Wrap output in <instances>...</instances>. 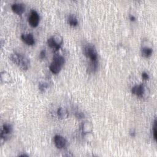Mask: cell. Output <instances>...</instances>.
Returning <instances> with one entry per match:
<instances>
[{
  "instance_id": "obj_1",
  "label": "cell",
  "mask_w": 157,
  "mask_h": 157,
  "mask_svg": "<svg viewBox=\"0 0 157 157\" xmlns=\"http://www.w3.org/2000/svg\"><path fill=\"white\" fill-rule=\"evenodd\" d=\"M10 59L14 64L17 65L23 71H27L29 68L30 64V60L27 56L22 54L15 52L11 55Z\"/></svg>"
},
{
  "instance_id": "obj_2",
  "label": "cell",
  "mask_w": 157,
  "mask_h": 157,
  "mask_svg": "<svg viewBox=\"0 0 157 157\" xmlns=\"http://www.w3.org/2000/svg\"><path fill=\"white\" fill-rule=\"evenodd\" d=\"M84 53L86 57L90 59L91 63H98V52L95 46L92 44H87L84 47Z\"/></svg>"
},
{
  "instance_id": "obj_3",
  "label": "cell",
  "mask_w": 157,
  "mask_h": 157,
  "mask_svg": "<svg viewBox=\"0 0 157 157\" xmlns=\"http://www.w3.org/2000/svg\"><path fill=\"white\" fill-rule=\"evenodd\" d=\"M63 42V37L59 34L52 36L47 40L48 46L55 51H58L60 49Z\"/></svg>"
},
{
  "instance_id": "obj_4",
  "label": "cell",
  "mask_w": 157,
  "mask_h": 157,
  "mask_svg": "<svg viewBox=\"0 0 157 157\" xmlns=\"http://www.w3.org/2000/svg\"><path fill=\"white\" fill-rule=\"evenodd\" d=\"M39 20L40 17L38 13L34 10L31 11L28 17V22L30 25L33 28L37 27L39 25Z\"/></svg>"
},
{
  "instance_id": "obj_5",
  "label": "cell",
  "mask_w": 157,
  "mask_h": 157,
  "mask_svg": "<svg viewBox=\"0 0 157 157\" xmlns=\"http://www.w3.org/2000/svg\"><path fill=\"white\" fill-rule=\"evenodd\" d=\"M12 126L10 124L8 123H4L3 125V128L1 130V140L3 141H6L8 138L9 134L12 133Z\"/></svg>"
},
{
  "instance_id": "obj_6",
  "label": "cell",
  "mask_w": 157,
  "mask_h": 157,
  "mask_svg": "<svg viewBox=\"0 0 157 157\" xmlns=\"http://www.w3.org/2000/svg\"><path fill=\"white\" fill-rule=\"evenodd\" d=\"M131 92L138 97H143L146 93V88L143 84L136 85L132 88Z\"/></svg>"
},
{
  "instance_id": "obj_7",
  "label": "cell",
  "mask_w": 157,
  "mask_h": 157,
  "mask_svg": "<svg viewBox=\"0 0 157 157\" xmlns=\"http://www.w3.org/2000/svg\"><path fill=\"white\" fill-rule=\"evenodd\" d=\"M54 142L56 147L58 149L65 148L67 144L65 138L60 135H56L54 137Z\"/></svg>"
},
{
  "instance_id": "obj_8",
  "label": "cell",
  "mask_w": 157,
  "mask_h": 157,
  "mask_svg": "<svg viewBox=\"0 0 157 157\" xmlns=\"http://www.w3.org/2000/svg\"><path fill=\"white\" fill-rule=\"evenodd\" d=\"M12 10L18 15H22L25 11V4L21 3H15L12 5Z\"/></svg>"
},
{
  "instance_id": "obj_9",
  "label": "cell",
  "mask_w": 157,
  "mask_h": 157,
  "mask_svg": "<svg viewBox=\"0 0 157 157\" xmlns=\"http://www.w3.org/2000/svg\"><path fill=\"white\" fill-rule=\"evenodd\" d=\"M21 38L24 42H25L29 46H33L35 43L33 35L31 33L23 34L21 36Z\"/></svg>"
},
{
  "instance_id": "obj_10",
  "label": "cell",
  "mask_w": 157,
  "mask_h": 157,
  "mask_svg": "<svg viewBox=\"0 0 157 157\" xmlns=\"http://www.w3.org/2000/svg\"><path fill=\"white\" fill-rule=\"evenodd\" d=\"M63 66V65H62L61 64L59 63L58 62H56L53 60V61L51 63V65H50L49 66V69L52 73L58 74L60 72Z\"/></svg>"
},
{
  "instance_id": "obj_11",
  "label": "cell",
  "mask_w": 157,
  "mask_h": 157,
  "mask_svg": "<svg viewBox=\"0 0 157 157\" xmlns=\"http://www.w3.org/2000/svg\"><path fill=\"white\" fill-rule=\"evenodd\" d=\"M92 129H93L92 125L89 122H85L82 125L81 130H82V133L84 134V135L90 133L92 131Z\"/></svg>"
},
{
  "instance_id": "obj_12",
  "label": "cell",
  "mask_w": 157,
  "mask_h": 157,
  "mask_svg": "<svg viewBox=\"0 0 157 157\" xmlns=\"http://www.w3.org/2000/svg\"><path fill=\"white\" fill-rule=\"evenodd\" d=\"M153 53V49L149 47H143L141 49V54L145 58H149Z\"/></svg>"
},
{
  "instance_id": "obj_13",
  "label": "cell",
  "mask_w": 157,
  "mask_h": 157,
  "mask_svg": "<svg viewBox=\"0 0 157 157\" xmlns=\"http://www.w3.org/2000/svg\"><path fill=\"white\" fill-rule=\"evenodd\" d=\"M58 117L61 119H64L68 118L69 115V112L66 109L64 108H60L57 111Z\"/></svg>"
},
{
  "instance_id": "obj_14",
  "label": "cell",
  "mask_w": 157,
  "mask_h": 157,
  "mask_svg": "<svg viewBox=\"0 0 157 157\" xmlns=\"http://www.w3.org/2000/svg\"><path fill=\"white\" fill-rule=\"evenodd\" d=\"M68 22V23L70 24V25L73 27L77 26V25H78V20H77V17L73 14L69 16Z\"/></svg>"
},
{
  "instance_id": "obj_15",
  "label": "cell",
  "mask_w": 157,
  "mask_h": 157,
  "mask_svg": "<svg viewBox=\"0 0 157 157\" xmlns=\"http://www.w3.org/2000/svg\"><path fill=\"white\" fill-rule=\"evenodd\" d=\"M53 60L55 61L56 62H58L59 63L61 64L62 65H64L65 63V60L63 56L59 55V54H55L53 58Z\"/></svg>"
},
{
  "instance_id": "obj_16",
  "label": "cell",
  "mask_w": 157,
  "mask_h": 157,
  "mask_svg": "<svg viewBox=\"0 0 157 157\" xmlns=\"http://www.w3.org/2000/svg\"><path fill=\"white\" fill-rule=\"evenodd\" d=\"M49 87V84L47 82H40L39 84V89L42 92L45 91L46 89H48Z\"/></svg>"
},
{
  "instance_id": "obj_17",
  "label": "cell",
  "mask_w": 157,
  "mask_h": 157,
  "mask_svg": "<svg viewBox=\"0 0 157 157\" xmlns=\"http://www.w3.org/2000/svg\"><path fill=\"white\" fill-rule=\"evenodd\" d=\"M153 136L155 141H156V137H157V131H156V120L155 119L153 125Z\"/></svg>"
},
{
  "instance_id": "obj_18",
  "label": "cell",
  "mask_w": 157,
  "mask_h": 157,
  "mask_svg": "<svg viewBox=\"0 0 157 157\" xmlns=\"http://www.w3.org/2000/svg\"><path fill=\"white\" fill-rule=\"evenodd\" d=\"M75 115L77 118H83L85 117V115L82 112L80 111H77L75 113Z\"/></svg>"
},
{
  "instance_id": "obj_19",
  "label": "cell",
  "mask_w": 157,
  "mask_h": 157,
  "mask_svg": "<svg viewBox=\"0 0 157 157\" xmlns=\"http://www.w3.org/2000/svg\"><path fill=\"white\" fill-rule=\"evenodd\" d=\"M142 77L144 80H148L149 79V76L147 73L144 72L142 73Z\"/></svg>"
},
{
  "instance_id": "obj_20",
  "label": "cell",
  "mask_w": 157,
  "mask_h": 157,
  "mask_svg": "<svg viewBox=\"0 0 157 157\" xmlns=\"http://www.w3.org/2000/svg\"><path fill=\"white\" fill-rule=\"evenodd\" d=\"M46 57V51L45 50H42L40 53V58L41 59H44Z\"/></svg>"
},
{
  "instance_id": "obj_21",
  "label": "cell",
  "mask_w": 157,
  "mask_h": 157,
  "mask_svg": "<svg viewBox=\"0 0 157 157\" xmlns=\"http://www.w3.org/2000/svg\"><path fill=\"white\" fill-rule=\"evenodd\" d=\"M130 20L131 21H133V22H134V21H135L136 20V17L134 16V15H130Z\"/></svg>"
},
{
  "instance_id": "obj_22",
  "label": "cell",
  "mask_w": 157,
  "mask_h": 157,
  "mask_svg": "<svg viewBox=\"0 0 157 157\" xmlns=\"http://www.w3.org/2000/svg\"><path fill=\"white\" fill-rule=\"evenodd\" d=\"M130 134H131V136H133V137L135 136V131H131Z\"/></svg>"
},
{
  "instance_id": "obj_23",
  "label": "cell",
  "mask_w": 157,
  "mask_h": 157,
  "mask_svg": "<svg viewBox=\"0 0 157 157\" xmlns=\"http://www.w3.org/2000/svg\"><path fill=\"white\" fill-rule=\"evenodd\" d=\"M19 156H28V155H26V154H22V155H19Z\"/></svg>"
}]
</instances>
